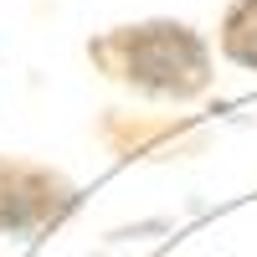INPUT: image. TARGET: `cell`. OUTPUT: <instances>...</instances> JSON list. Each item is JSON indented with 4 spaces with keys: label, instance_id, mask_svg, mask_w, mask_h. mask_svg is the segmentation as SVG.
Here are the masks:
<instances>
[{
    "label": "cell",
    "instance_id": "obj_1",
    "mask_svg": "<svg viewBox=\"0 0 257 257\" xmlns=\"http://www.w3.org/2000/svg\"><path fill=\"white\" fill-rule=\"evenodd\" d=\"M88 62L108 82L155 103H196L216 82L211 41L190 21H175V16H149V21L98 31L88 41Z\"/></svg>",
    "mask_w": 257,
    "mask_h": 257
},
{
    "label": "cell",
    "instance_id": "obj_3",
    "mask_svg": "<svg viewBox=\"0 0 257 257\" xmlns=\"http://www.w3.org/2000/svg\"><path fill=\"white\" fill-rule=\"evenodd\" d=\"M216 52L237 72H257V0H231L221 26H216Z\"/></svg>",
    "mask_w": 257,
    "mask_h": 257
},
{
    "label": "cell",
    "instance_id": "obj_2",
    "mask_svg": "<svg viewBox=\"0 0 257 257\" xmlns=\"http://www.w3.org/2000/svg\"><path fill=\"white\" fill-rule=\"evenodd\" d=\"M72 206H77V190L67 175L0 155V231L6 237H31L41 226H57Z\"/></svg>",
    "mask_w": 257,
    "mask_h": 257
}]
</instances>
